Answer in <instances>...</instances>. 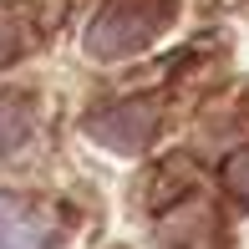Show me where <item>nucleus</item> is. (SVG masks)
Returning a JSON list of instances; mask_svg holds the SVG:
<instances>
[{"mask_svg":"<svg viewBox=\"0 0 249 249\" xmlns=\"http://www.w3.org/2000/svg\"><path fill=\"white\" fill-rule=\"evenodd\" d=\"M168 16H173V0H112L87 31V51L102 56V61L107 56H132L168 26Z\"/></svg>","mask_w":249,"mask_h":249,"instance_id":"obj_1","label":"nucleus"},{"mask_svg":"<svg viewBox=\"0 0 249 249\" xmlns=\"http://www.w3.org/2000/svg\"><path fill=\"white\" fill-rule=\"evenodd\" d=\"M153 127H158L153 102H122V107H107V112L87 117V132H92L102 148H117V153H138Z\"/></svg>","mask_w":249,"mask_h":249,"instance_id":"obj_2","label":"nucleus"},{"mask_svg":"<svg viewBox=\"0 0 249 249\" xmlns=\"http://www.w3.org/2000/svg\"><path fill=\"white\" fill-rule=\"evenodd\" d=\"M51 244H56V229L46 213L16 194H0V249H51Z\"/></svg>","mask_w":249,"mask_h":249,"instance_id":"obj_3","label":"nucleus"},{"mask_svg":"<svg viewBox=\"0 0 249 249\" xmlns=\"http://www.w3.org/2000/svg\"><path fill=\"white\" fill-rule=\"evenodd\" d=\"M31 127H36V112H31V102H26V97H0V153L20 148Z\"/></svg>","mask_w":249,"mask_h":249,"instance_id":"obj_4","label":"nucleus"},{"mask_svg":"<svg viewBox=\"0 0 249 249\" xmlns=\"http://www.w3.org/2000/svg\"><path fill=\"white\" fill-rule=\"evenodd\" d=\"M224 178H229V194L239 198V203H249V148H239L229 158V168H224Z\"/></svg>","mask_w":249,"mask_h":249,"instance_id":"obj_5","label":"nucleus"},{"mask_svg":"<svg viewBox=\"0 0 249 249\" xmlns=\"http://www.w3.org/2000/svg\"><path fill=\"white\" fill-rule=\"evenodd\" d=\"M16 51H20V36H16V26L0 16V66H5V61H16Z\"/></svg>","mask_w":249,"mask_h":249,"instance_id":"obj_6","label":"nucleus"}]
</instances>
